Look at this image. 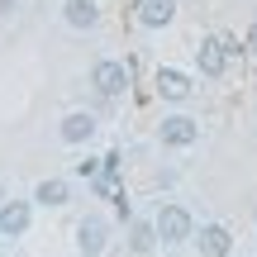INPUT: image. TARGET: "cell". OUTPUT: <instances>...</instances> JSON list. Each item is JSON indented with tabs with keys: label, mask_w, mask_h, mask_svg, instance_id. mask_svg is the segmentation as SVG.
Instances as JSON below:
<instances>
[{
	"label": "cell",
	"mask_w": 257,
	"mask_h": 257,
	"mask_svg": "<svg viewBox=\"0 0 257 257\" xmlns=\"http://www.w3.org/2000/svg\"><path fill=\"white\" fill-rule=\"evenodd\" d=\"M153 229H157V248H186L195 238V214L186 210L181 200H167L162 210L153 214Z\"/></svg>",
	"instance_id": "obj_1"
},
{
	"label": "cell",
	"mask_w": 257,
	"mask_h": 257,
	"mask_svg": "<svg viewBox=\"0 0 257 257\" xmlns=\"http://www.w3.org/2000/svg\"><path fill=\"white\" fill-rule=\"evenodd\" d=\"M128 86H134V72H128L124 57H95L91 62V91L100 100H124Z\"/></svg>",
	"instance_id": "obj_2"
},
{
	"label": "cell",
	"mask_w": 257,
	"mask_h": 257,
	"mask_svg": "<svg viewBox=\"0 0 257 257\" xmlns=\"http://www.w3.org/2000/svg\"><path fill=\"white\" fill-rule=\"evenodd\" d=\"M157 143H162L167 153H186V148H195V143H200V119L186 114V110L162 114V124H157Z\"/></svg>",
	"instance_id": "obj_3"
},
{
	"label": "cell",
	"mask_w": 257,
	"mask_h": 257,
	"mask_svg": "<svg viewBox=\"0 0 257 257\" xmlns=\"http://www.w3.org/2000/svg\"><path fill=\"white\" fill-rule=\"evenodd\" d=\"M110 219H105V214H81V224H76V252L81 257H105L110 252Z\"/></svg>",
	"instance_id": "obj_4"
},
{
	"label": "cell",
	"mask_w": 257,
	"mask_h": 257,
	"mask_svg": "<svg viewBox=\"0 0 257 257\" xmlns=\"http://www.w3.org/2000/svg\"><path fill=\"white\" fill-rule=\"evenodd\" d=\"M229 38H219V34H210V38H200L195 43V72L205 76V81H219L224 72H229Z\"/></svg>",
	"instance_id": "obj_5"
},
{
	"label": "cell",
	"mask_w": 257,
	"mask_h": 257,
	"mask_svg": "<svg viewBox=\"0 0 257 257\" xmlns=\"http://www.w3.org/2000/svg\"><path fill=\"white\" fill-rule=\"evenodd\" d=\"M153 91L162 95L167 105H186L195 95V76L181 72V67H157V72H153Z\"/></svg>",
	"instance_id": "obj_6"
},
{
	"label": "cell",
	"mask_w": 257,
	"mask_h": 257,
	"mask_svg": "<svg viewBox=\"0 0 257 257\" xmlns=\"http://www.w3.org/2000/svg\"><path fill=\"white\" fill-rule=\"evenodd\" d=\"M195 252L200 257H233V229L229 224H219V219H210V224H195Z\"/></svg>",
	"instance_id": "obj_7"
},
{
	"label": "cell",
	"mask_w": 257,
	"mask_h": 257,
	"mask_svg": "<svg viewBox=\"0 0 257 257\" xmlns=\"http://www.w3.org/2000/svg\"><path fill=\"white\" fill-rule=\"evenodd\" d=\"M95 134H100V119H95L91 110H67L62 124H57V138H62L67 148H86Z\"/></svg>",
	"instance_id": "obj_8"
},
{
	"label": "cell",
	"mask_w": 257,
	"mask_h": 257,
	"mask_svg": "<svg viewBox=\"0 0 257 257\" xmlns=\"http://www.w3.org/2000/svg\"><path fill=\"white\" fill-rule=\"evenodd\" d=\"M105 19L100 0H62V24L72 29V34H95Z\"/></svg>",
	"instance_id": "obj_9"
},
{
	"label": "cell",
	"mask_w": 257,
	"mask_h": 257,
	"mask_svg": "<svg viewBox=\"0 0 257 257\" xmlns=\"http://www.w3.org/2000/svg\"><path fill=\"white\" fill-rule=\"evenodd\" d=\"M34 224V200H5L0 205V238H24Z\"/></svg>",
	"instance_id": "obj_10"
},
{
	"label": "cell",
	"mask_w": 257,
	"mask_h": 257,
	"mask_svg": "<svg viewBox=\"0 0 257 257\" xmlns=\"http://www.w3.org/2000/svg\"><path fill=\"white\" fill-rule=\"evenodd\" d=\"M172 19H176V0H138V24H143L148 34L167 29Z\"/></svg>",
	"instance_id": "obj_11"
},
{
	"label": "cell",
	"mask_w": 257,
	"mask_h": 257,
	"mask_svg": "<svg viewBox=\"0 0 257 257\" xmlns=\"http://www.w3.org/2000/svg\"><path fill=\"white\" fill-rule=\"evenodd\" d=\"M124 238H128V252H134V257H148V252L157 248V229H153V219H138V214L124 224Z\"/></svg>",
	"instance_id": "obj_12"
},
{
	"label": "cell",
	"mask_w": 257,
	"mask_h": 257,
	"mask_svg": "<svg viewBox=\"0 0 257 257\" xmlns=\"http://www.w3.org/2000/svg\"><path fill=\"white\" fill-rule=\"evenodd\" d=\"M67 200H72V181H62V176H48L34 186V205H43V210H62Z\"/></svg>",
	"instance_id": "obj_13"
},
{
	"label": "cell",
	"mask_w": 257,
	"mask_h": 257,
	"mask_svg": "<svg viewBox=\"0 0 257 257\" xmlns=\"http://www.w3.org/2000/svg\"><path fill=\"white\" fill-rule=\"evenodd\" d=\"M243 53H252V57H257V19L248 24V34H243Z\"/></svg>",
	"instance_id": "obj_14"
},
{
	"label": "cell",
	"mask_w": 257,
	"mask_h": 257,
	"mask_svg": "<svg viewBox=\"0 0 257 257\" xmlns=\"http://www.w3.org/2000/svg\"><path fill=\"white\" fill-rule=\"evenodd\" d=\"M15 10H19V0H0V19H10Z\"/></svg>",
	"instance_id": "obj_15"
},
{
	"label": "cell",
	"mask_w": 257,
	"mask_h": 257,
	"mask_svg": "<svg viewBox=\"0 0 257 257\" xmlns=\"http://www.w3.org/2000/svg\"><path fill=\"white\" fill-rule=\"evenodd\" d=\"M5 200H10V195H5V186H0V205H5Z\"/></svg>",
	"instance_id": "obj_16"
},
{
	"label": "cell",
	"mask_w": 257,
	"mask_h": 257,
	"mask_svg": "<svg viewBox=\"0 0 257 257\" xmlns=\"http://www.w3.org/2000/svg\"><path fill=\"white\" fill-rule=\"evenodd\" d=\"M252 219H257V210H252Z\"/></svg>",
	"instance_id": "obj_17"
}]
</instances>
